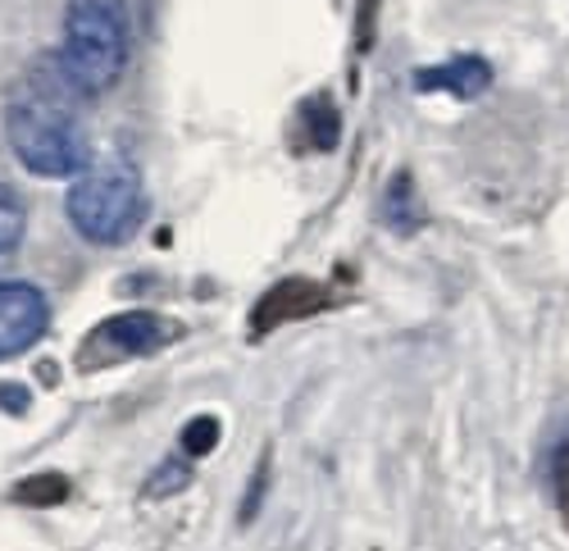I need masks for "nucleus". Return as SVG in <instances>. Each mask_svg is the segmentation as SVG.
<instances>
[{
	"label": "nucleus",
	"instance_id": "f257e3e1",
	"mask_svg": "<svg viewBox=\"0 0 569 551\" xmlns=\"http://www.w3.org/2000/svg\"><path fill=\"white\" fill-rule=\"evenodd\" d=\"M78 106H87V97L64 73L60 56H41L6 106V142L28 173L73 182L91 169L97 151H91Z\"/></svg>",
	"mask_w": 569,
	"mask_h": 551
},
{
	"label": "nucleus",
	"instance_id": "f03ea898",
	"mask_svg": "<svg viewBox=\"0 0 569 551\" xmlns=\"http://www.w3.org/2000/svg\"><path fill=\"white\" fill-rule=\"evenodd\" d=\"M64 214L73 233L91 247H123L137 238L141 219H147V182L128 156H110L78 173L64 192Z\"/></svg>",
	"mask_w": 569,
	"mask_h": 551
},
{
	"label": "nucleus",
	"instance_id": "7ed1b4c3",
	"mask_svg": "<svg viewBox=\"0 0 569 551\" xmlns=\"http://www.w3.org/2000/svg\"><path fill=\"white\" fill-rule=\"evenodd\" d=\"M60 64L87 101L106 97L132 60V23L123 0H69Z\"/></svg>",
	"mask_w": 569,
	"mask_h": 551
},
{
	"label": "nucleus",
	"instance_id": "20e7f679",
	"mask_svg": "<svg viewBox=\"0 0 569 551\" xmlns=\"http://www.w3.org/2000/svg\"><path fill=\"white\" fill-rule=\"evenodd\" d=\"M182 338V324L160 310H123L110 314L91 329L78 351H73V370L78 374H97V370H114L123 360H141V355H156L164 347H173Z\"/></svg>",
	"mask_w": 569,
	"mask_h": 551
},
{
	"label": "nucleus",
	"instance_id": "39448f33",
	"mask_svg": "<svg viewBox=\"0 0 569 551\" xmlns=\"http://www.w3.org/2000/svg\"><path fill=\"white\" fill-rule=\"evenodd\" d=\"M333 305V292H328V283L319 279H306V273H292V279H282L273 283L256 310H251V338H269L278 329H288V324H301V319H315L319 310Z\"/></svg>",
	"mask_w": 569,
	"mask_h": 551
},
{
	"label": "nucleus",
	"instance_id": "423d86ee",
	"mask_svg": "<svg viewBox=\"0 0 569 551\" xmlns=\"http://www.w3.org/2000/svg\"><path fill=\"white\" fill-rule=\"evenodd\" d=\"M51 329V305L32 283H0V360L32 351Z\"/></svg>",
	"mask_w": 569,
	"mask_h": 551
},
{
	"label": "nucleus",
	"instance_id": "0eeeda50",
	"mask_svg": "<svg viewBox=\"0 0 569 551\" xmlns=\"http://www.w3.org/2000/svg\"><path fill=\"white\" fill-rule=\"evenodd\" d=\"M288 142L297 156H328L338 151L342 142V114H338V101L328 91H315L306 97L292 114V128H288Z\"/></svg>",
	"mask_w": 569,
	"mask_h": 551
},
{
	"label": "nucleus",
	"instance_id": "6e6552de",
	"mask_svg": "<svg viewBox=\"0 0 569 551\" xmlns=\"http://www.w3.org/2000/svg\"><path fill=\"white\" fill-rule=\"evenodd\" d=\"M488 87H492V64L479 56H456L447 64L415 73V91H447V97H460V101L483 97Z\"/></svg>",
	"mask_w": 569,
	"mask_h": 551
},
{
	"label": "nucleus",
	"instance_id": "1a4fd4ad",
	"mask_svg": "<svg viewBox=\"0 0 569 551\" xmlns=\"http://www.w3.org/2000/svg\"><path fill=\"white\" fill-rule=\"evenodd\" d=\"M383 223L392 228V233H419V228H423V206H419V192H415V178L410 173H397L388 182Z\"/></svg>",
	"mask_w": 569,
	"mask_h": 551
},
{
	"label": "nucleus",
	"instance_id": "9d476101",
	"mask_svg": "<svg viewBox=\"0 0 569 551\" xmlns=\"http://www.w3.org/2000/svg\"><path fill=\"white\" fill-rule=\"evenodd\" d=\"M28 238V201L10 188V182H0V260H10Z\"/></svg>",
	"mask_w": 569,
	"mask_h": 551
},
{
	"label": "nucleus",
	"instance_id": "9b49d317",
	"mask_svg": "<svg viewBox=\"0 0 569 551\" xmlns=\"http://www.w3.org/2000/svg\"><path fill=\"white\" fill-rule=\"evenodd\" d=\"M64 497H69L64 474H37V479H23L14 488V501H32V507H60Z\"/></svg>",
	"mask_w": 569,
	"mask_h": 551
},
{
	"label": "nucleus",
	"instance_id": "f8f14e48",
	"mask_svg": "<svg viewBox=\"0 0 569 551\" xmlns=\"http://www.w3.org/2000/svg\"><path fill=\"white\" fill-rule=\"evenodd\" d=\"M219 447V420L214 415H197L192 424L182 429V455L197 461V455H210Z\"/></svg>",
	"mask_w": 569,
	"mask_h": 551
},
{
	"label": "nucleus",
	"instance_id": "ddd939ff",
	"mask_svg": "<svg viewBox=\"0 0 569 551\" xmlns=\"http://www.w3.org/2000/svg\"><path fill=\"white\" fill-rule=\"evenodd\" d=\"M551 497H556V511H560V520L569 529V433L551 451Z\"/></svg>",
	"mask_w": 569,
	"mask_h": 551
},
{
	"label": "nucleus",
	"instance_id": "4468645a",
	"mask_svg": "<svg viewBox=\"0 0 569 551\" xmlns=\"http://www.w3.org/2000/svg\"><path fill=\"white\" fill-rule=\"evenodd\" d=\"M187 479H192V461H164L160 470H156V483H147V497H169V492H178V488H187Z\"/></svg>",
	"mask_w": 569,
	"mask_h": 551
}]
</instances>
